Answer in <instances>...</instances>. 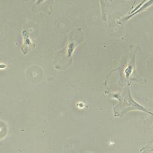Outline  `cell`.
Segmentation results:
<instances>
[{"label":"cell","instance_id":"1","mask_svg":"<svg viewBox=\"0 0 153 153\" xmlns=\"http://www.w3.org/2000/svg\"><path fill=\"white\" fill-rule=\"evenodd\" d=\"M76 39V38H75ZM80 43L79 41H75V40H73V42H71V38L69 36V41L68 42V46H67V57L68 58H70V57L71 56V54H72L73 51L75 49V47L77 45Z\"/></svg>","mask_w":153,"mask_h":153}]
</instances>
